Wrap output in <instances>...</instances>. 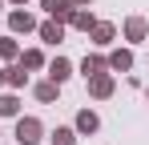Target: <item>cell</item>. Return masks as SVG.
Listing matches in <instances>:
<instances>
[{"instance_id": "3957f363", "label": "cell", "mask_w": 149, "mask_h": 145, "mask_svg": "<svg viewBox=\"0 0 149 145\" xmlns=\"http://www.w3.org/2000/svg\"><path fill=\"white\" fill-rule=\"evenodd\" d=\"M145 36H149V20L145 16H129V20H125V40H129V45L145 40Z\"/></svg>"}, {"instance_id": "7402d4cb", "label": "cell", "mask_w": 149, "mask_h": 145, "mask_svg": "<svg viewBox=\"0 0 149 145\" xmlns=\"http://www.w3.org/2000/svg\"><path fill=\"white\" fill-rule=\"evenodd\" d=\"M0 8H4V0H0Z\"/></svg>"}, {"instance_id": "52a82bcc", "label": "cell", "mask_w": 149, "mask_h": 145, "mask_svg": "<svg viewBox=\"0 0 149 145\" xmlns=\"http://www.w3.org/2000/svg\"><path fill=\"white\" fill-rule=\"evenodd\" d=\"M73 129L89 137V133H97V129H101V117L93 113V109H81V113H77V121H73Z\"/></svg>"}, {"instance_id": "30bf717a", "label": "cell", "mask_w": 149, "mask_h": 145, "mask_svg": "<svg viewBox=\"0 0 149 145\" xmlns=\"http://www.w3.org/2000/svg\"><path fill=\"white\" fill-rule=\"evenodd\" d=\"M40 8L49 12L52 20H61V24H65V16L73 12V0H40Z\"/></svg>"}, {"instance_id": "4fadbf2b", "label": "cell", "mask_w": 149, "mask_h": 145, "mask_svg": "<svg viewBox=\"0 0 149 145\" xmlns=\"http://www.w3.org/2000/svg\"><path fill=\"white\" fill-rule=\"evenodd\" d=\"M81 72H85V81H89V77H97V72H109V61H105L101 52H93V56H85V61H81Z\"/></svg>"}, {"instance_id": "d6986e66", "label": "cell", "mask_w": 149, "mask_h": 145, "mask_svg": "<svg viewBox=\"0 0 149 145\" xmlns=\"http://www.w3.org/2000/svg\"><path fill=\"white\" fill-rule=\"evenodd\" d=\"M89 4H93V0H73V8H89Z\"/></svg>"}, {"instance_id": "7c38bea8", "label": "cell", "mask_w": 149, "mask_h": 145, "mask_svg": "<svg viewBox=\"0 0 149 145\" xmlns=\"http://www.w3.org/2000/svg\"><path fill=\"white\" fill-rule=\"evenodd\" d=\"M73 77V65L65 61V56H56V61H49V81H56V85H65Z\"/></svg>"}, {"instance_id": "6da1fadb", "label": "cell", "mask_w": 149, "mask_h": 145, "mask_svg": "<svg viewBox=\"0 0 149 145\" xmlns=\"http://www.w3.org/2000/svg\"><path fill=\"white\" fill-rule=\"evenodd\" d=\"M40 133H45V125H40L36 117H16V141L20 145H36Z\"/></svg>"}, {"instance_id": "9c48e42d", "label": "cell", "mask_w": 149, "mask_h": 145, "mask_svg": "<svg viewBox=\"0 0 149 145\" xmlns=\"http://www.w3.org/2000/svg\"><path fill=\"white\" fill-rule=\"evenodd\" d=\"M65 24H73V28H81V32H93L97 16H93V12H85V8H73V12L65 16Z\"/></svg>"}, {"instance_id": "9a60e30c", "label": "cell", "mask_w": 149, "mask_h": 145, "mask_svg": "<svg viewBox=\"0 0 149 145\" xmlns=\"http://www.w3.org/2000/svg\"><path fill=\"white\" fill-rule=\"evenodd\" d=\"M32 93H36V101H40V105H52V101H56V93H61V85H56V81H40V85H32Z\"/></svg>"}, {"instance_id": "e0dca14e", "label": "cell", "mask_w": 149, "mask_h": 145, "mask_svg": "<svg viewBox=\"0 0 149 145\" xmlns=\"http://www.w3.org/2000/svg\"><path fill=\"white\" fill-rule=\"evenodd\" d=\"M52 145H77V129H69V125H61V129H52Z\"/></svg>"}, {"instance_id": "44dd1931", "label": "cell", "mask_w": 149, "mask_h": 145, "mask_svg": "<svg viewBox=\"0 0 149 145\" xmlns=\"http://www.w3.org/2000/svg\"><path fill=\"white\" fill-rule=\"evenodd\" d=\"M12 4H28V0H12Z\"/></svg>"}, {"instance_id": "2e32d148", "label": "cell", "mask_w": 149, "mask_h": 145, "mask_svg": "<svg viewBox=\"0 0 149 145\" xmlns=\"http://www.w3.org/2000/svg\"><path fill=\"white\" fill-rule=\"evenodd\" d=\"M0 117H20V97H16V93L0 97Z\"/></svg>"}, {"instance_id": "603a6c76", "label": "cell", "mask_w": 149, "mask_h": 145, "mask_svg": "<svg viewBox=\"0 0 149 145\" xmlns=\"http://www.w3.org/2000/svg\"><path fill=\"white\" fill-rule=\"evenodd\" d=\"M145 97H149V89H145Z\"/></svg>"}, {"instance_id": "ba28073f", "label": "cell", "mask_w": 149, "mask_h": 145, "mask_svg": "<svg viewBox=\"0 0 149 145\" xmlns=\"http://www.w3.org/2000/svg\"><path fill=\"white\" fill-rule=\"evenodd\" d=\"M105 61H109V69H113V72H129V69H133V52H129V48H113Z\"/></svg>"}, {"instance_id": "8992f818", "label": "cell", "mask_w": 149, "mask_h": 145, "mask_svg": "<svg viewBox=\"0 0 149 145\" xmlns=\"http://www.w3.org/2000/svg\"><path fill=\"white\" fill-rule=\"evenodd\" d=\"M36 32H40V40H45V45H61V40H65V24H61V20L36 24Z\"/></svg>"}, {"instance_id": "8fae6325", "label": "cell", "mask_w": 149, "mask_h": 145, "mask_svg": "<svg viewBox=\"0 0 149 145\" xmlns=\"http://www.w3.org/2000/svg\"><path fill=\"white\" fill-rule=\"evenodd\" d=\"M16 65L28 69V72H36V69H45V52H40V48H24V52L16 56Z\"/></svg>"}, {"instance_id": "ac0fdd59", "label": "cell", "mask_w": 149, "mask_h": 145, "mask_svg": "<svg viewBox=\"0 0 149 145\" xmlns=\"http://www.w3.org/2000/svg\"><path fill=\"white\" fill-rule=\"evenodd\" d=\"M16 56H20V45L12 36H0V61H16Z\"/></svg>"}, {"instance_id": "5b68a950", "label": "cell", "mask_w": 149, "mask_h": 145, "mask_svg": "<svg viewBox=\"0 0 149 145\" xmlns=\"http://www.w3.org/2000/svg\"><path fill=\"white\" fill-rule=\"evenodd\" d=\"M8 28H12V32H32V28H36V16H32L28 8H16V12H8Z\"/></svg>"}, {"instance_id": "277c9868", "label": "cell", "mask_w": 149, "mask_h": 145, "mask_svg": "<svg viewBox=\"0 0 149 145\" xmlns=\"http://www.w3.org/2000/svg\"><path fill=\"white\" fill-rule=\"evenodd\" d=\"M89 36H93V45H97V48H109L113 40H117V28H113L109 20H97V24H93V32H89Z\"/></svg>"}, {"instance_id": "5bb4252c", "label": "cell", "mask_w": 149, "mask_h": 145, "mask_svg": "<svg viewBox=\"0 0 149 145\" xmlns=\"http://www.w3.org/2000/svg\"><path fill=\"white\" fill-rule=\"evenodd\" d=\"M4 85H8V89H24V85H28V69L8 65V69H4Z\"/></svg>"}, {"instance_id": "7a4b0ae2", "label": "cell", "mask_w": 149, "mask_h": 145, "mask_svg": "<svg viewBox=\"0 0 149 145\" xmlns=\"http://www.w3.org/2000/svg\"><path fill=\"white\" fill-rule=\"evenodd\" d=\"M113 89H117L113 72H97V77H89V93L97 97V101H105V97H113Z\"/></svg>"}, {"instance_id": "ffe728a7", "label": "cell", "mask_w": 149, "mask_h": 145, "mask_svg": "<svg viewBox=\"0 0 149 145\" xmlns=\"http://www.w3.org/2000/svg\"><path fill=\"white\" fill-rule=\"evenodd\" d=\"M0 89H4V69H0Z\"/></svg>"}]
</instances>
